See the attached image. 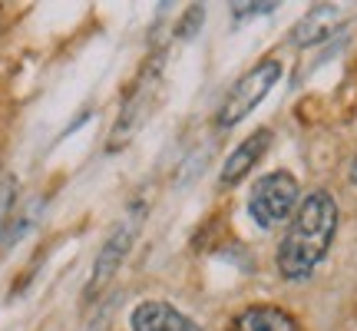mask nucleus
Masks as SVG:
<instances>
[{
    "instance_id": "4",
    "label": "nucleus",
    "mask_w": 357,
    "mask_h": 331,
    "mask_svg": "<svg viewBox=\"0 0 357 331\" xmlns=\"http://www.w3.org/2000/svg\"><path fill=\"white\" fill-rule=\"evenodd\" d=\"M136 226H139V222L119 226V229L109 235V242L100 249V258H96V265H93V279H89V285H86V298H96V292H102L106 281L116 275V268L123 265L129 245H132V239H136Z\"/></svg>"
},
{
    "instance_id": "2",
    "label": "nucleus",
    "mask_w": 357,
    "mask_h": 331,
    "mask_svg": "<svg viewBox=\"0 0 357 331\" xmlns=\"http://www.w3.org/2000/svg\"><path fill=\"white\" fill-rule=\"evenodd\" d=\"M278 77H281V64H278V60H261L258 66H252V70H248V73H245V77L229 89V96L222 100L215 123L222 129H231L235 123H242L245 116L252 113L258 103L271 93V87L278 83Z\"/></svg>"
},
{
    "instance_id": "3",
    "label": "nucleus",
    "mask_w": 357,
    "mask_h": 331,
    "mask_svg": "<svg viewBox=\"0 0 357 331\" xmlns=\"http://www.w3.org/2000/svg\"><path fill=\"white\" fill-rule=\"evenodd\" d=\"M294 205H298V179L291 172H268L248 196V212L261 229L284 222L294 212Z\"/></svg>"
},
{
    "instance_id": "8",
    "label": "nucleus",
    "mask_w": 357,
    "mask_h": 331,
    "mask_svg": "<svg viewBox=\"0 0 357 331\" xmlns=\"http://www.w3.org/2000/svg\"><path fill=\"white\" fill-rule=\"evenodd\" d=\"M231 331H301V325L278 305H252L235 318Z\"/></svg>"
},
{
    "instance_id": "10",
    "label": "nucleus",
    "mask_w": 357,
    "mask_h": 331,
    "mask_svg": "<svg viewBox=\"0 0 357 331\" xmlns=\"http://www.w3.org/2000/svg\"><path fill=\"white\" fill-rule=\"evenodd\" d=\"M89 331H100V328H89Z\"/></svg>"
},
{
    "instance_id": "1",
    "label": "nucleus",
    "mask_w": 357,
    "mask_h": 331,
    "mask_svg": "<svg viewBox=\"0 0 357 331\" xmlns=\"http://www.w3.org/2000/svg\"><path fill=\"white\" fill-rule=\"evenodd\" d=\"M337 219H341V212H337L331 192L318 189L301 199L291 226L278 245V255H275L281 279L301 281L324 262V255L337 235Z\"/></svg>"
},
{
    "instance_id": "7",
    "label": "nucleus",
    "mask_w": 357,
    "mask_h": 331,
    "mask_svg": "<svg viewBox=\"0 0 357 331\" xmlns=\"http://www.w3.org/2000/svg\"><path fill=\"white\" fill-rule=\"evenodd\" d=\"M347 13L337 7V3H321V7H311V13H305V20L294 27V43L298 47H311V43H318V40L331 37L337 27L344 24Z\"/></svg>"
},
{
    "instance_id": "6",
    "label": "nucleus",
    "mask_w": 357,
    "mask_h": 331,
    "mask_svg": "<svg viewBox=\"0 0 357 331\" xmlns=\"http://www.w3.org/2000/svg\"><path fill=\"white\" fill-rule=\"evenodd\" d=\"M268 146H271V129H258V133H252L248 140H242V146L225 159L218 182H222V186H238V182L258 166V159L265 156Z\"/></svg>"
},
{
    "instance_id": "9",
    "label": "nucleus",
    "mask_w": 357,
    "mask_h": 331,
    "mask_svg": "<svg viewBox=\"0 0 357 331\" xmlns=\"http://www.w3.org/2000/svg\"><path fill=\"white\" fill-rule=\"evenodd\" d=\"M275 7H278V3H235L231 13H235V17H252V13H271Z\"/></svg>"
},
{
    "instance_id": "5",
    "label": "nucleus",
    "mask_w": 357,
    "mask_h": 331,
    "mask_svg": "<svg viewBox=\"0 0 357 331\" xmlns=\"http://www.w3.org/2000/svg\"><path fill=\"white\" fill-rule=\"evenodd\" d=\"M132 331H202L189 315H182L169 302H139L129 315Z\"/></svg>"
}]
</instances>
